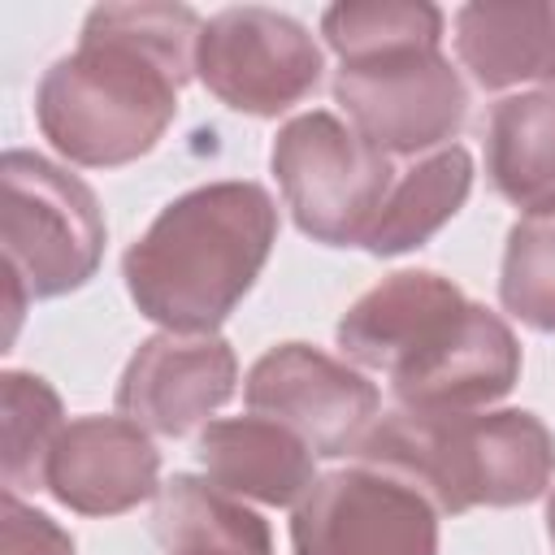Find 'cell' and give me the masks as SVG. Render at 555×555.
Instances as JSON below:
<instances>
[{
    "label": "cell",
    "instance_id": "cell-1",
    "mask_svg": "<svg viewBox=\"0 0 555 555\" xmlns=\"http://www.w3.org/2000/svg\"><path fill=\"white\" fill-rule=\"evenodd\" d=\"M199 13L186 4H100L78 48L52 61L35 87L43 139L74 165L117 169L147 156L178 117V91L195 69Z\"/></svg>",
    "mask_w": 555,
    "mask_h": 555
},
{
    "label": "cell",
    "instance_id": "cell-2",
    "mask_svg": "<svg viewBox=\"0 0 555 555\" xmlns=\"http://www.w3.org/2000/svg\"><path fill=\"white\" fill-rule=\"evenodd\" d=\"M278 243V204L260 182L225 178L169 199L126 247L134 308L178 334H217Z\"/></svg>",
    "mask_w": 555,
    "mask_h": 555
},
{
    "label": "cell",
    "instance_id": "cell-3",
    "mask_svg": "<svg viewBox=\"0 0 555 555\" xmlns=\"http://www.w3.org/2000/svg\"><path fill=\"white\" fill-rule=\"evenodd\" d=\"M360 464L412 481L438 512L516 507L546 494L555 434L525 408L503 412H408L395 408L360 442Z\"/></svg>",
    "mask_w": 555,
    "mask_h": 555
},
{
    "label": "cell",
    "instance_id": "cell-4",
    "mask_svg": "<svg viewBox=\"0 0 555 555\" xmlns=\"http://www.w3.org/2000/svg\"><path fill=\"white\" fill-rule=\"evenodd\" d=\"M0 243L13 325L30 299H56L95 278L104 256V212L95 191L56 160L9 147L0 160Z\"/></svg>",
    "mask_w": 555,
    "mask_h": 555
},
{
    "label": "cell",
    "instance_id": "cell-5",
    "mask_svg": "<svg viewBox=\"0 0 555 555\" xmlns=\"http://www.w3.org/2000/svg\"><path fill=\"white\" fill-rule=\"evenodd\" d=\"M269 165L295 225L325 247L364 243L395 186L390 156L325 108L291 117L273 139Z\"/></svg>",
    "mask_w": 555,
    "mask_h": 555
},
{
    "label": "cell",
    "instance_id": "cell-6",
    "mask_svg": "<svg viewBox=\"0 0 555 555\" xmlns=\"http://www.w3.org/2000/svg\"><path fill=\"white\" fill-rule=\"evenodd\" d=\"M321 48L304 22L264 4H234L204 22L195 43L199 82L247 117H278L321 82Z\"/></svg>",
    "mask_w": 555,
    "mask_h": 555
},
{
    "label": "cell",
    "instance_id": "cell-7",
    "mask_svg": "<svg viewBox=\"0 0 555 555\" xmlns=\"http://www.w3.org/2000/svg\"><path fill=\"white\" fill-rule=\"evenodd\" d=\"M291 546L295 555H438V507L386 468H334L295 503Z\"/></svg>",
    "mask_w": 555,
    "mask_h": 555
},
{
    "label": "cell",
    "instance_id": "cell-8",
    "mask_svg": "<svg viewBox=\"0 0 555 555\" xmlns=\"http://www.w3.org/2000/svg\"><path fill=\"white\" fill-rule=\"evenodd\" d=\"M334 100L347 108L351 130L386 156L447 147L468 117L464 78L438 48L373 65H338Z\"/></svg>",
    "mask_w": 555,
    "mask_h": 555
},
{
    "label": "cell",
    "instance_id": "cell-9",
    "mask_svg": "<svg viewBox=\"0 0 555 555\" xmlns=\"http://www.w3.org/2000/svg\"><path fill=\"white\" fill-rule=\"evenodd\" d=\"M243 399L256 416H269L295 429L312 447V455H325V460L360 451L364 434L382 416L377 386L360 369L325 356L312 343L269 347L251 364Z\"/></svg>",
    "mask_w": 555,
    "mask_h": 555
},
{
    "label": "cell",
    "instance_id": "cell-10",
    "mask_svg": "<svg viewBox=\"0 0 555 555\" xmlns=\"http://www.w3.org/2000/svg\"><path fill=\"white\" fill-rule=\"evenodd\" d=\"M238 360L221 334L160 330L139 343L117 382V412L147 434L182 438L234 395Z\"/></svg>",
    "mask_w": 555,
    "mask_h": 555
},
{
    "label": "cell",
    "instance_id": "cell-11",
    "mask_svg": "<svg viewBox=\"0 0 555 555\" xmlns=\"http://www.w3.org/2000/svg\"><path fill=\"white\" fill-rule=\"evenodd\" d=\"M468 304L473 299H464L451 278L434 269H399L343 312L334 338L360 369L395 377L438 351L468 312Z\"/></svg>",
    "mask_w": 555,
    "mask_h": 555
},
{
    "label": "cell",
    "instance_id": "cell-12",
    "mask_svg": "<svg viewBox=\"0 0 555 555\" xmlns=\"http://www.w3.org/2000/svg\"><path fill=\"white\" fill-rule=\"evenodd\" d=\"M43 490L82 516H121L160 494V451L126 416H78L61 429Z\"/></svg>",
    "mask_w": 555,
    "mask_h": 555
},
{
    "label": "cell",
    "instance_id": "cell-13",
    "mask_svg": "<svg viewBox=\"0 0 555 555\" xmlns=\"http://www.w3.org/2000/svg\"><path fill=\"white\" fill-rule=\"evenodd\" d=\"M520 377V343L486 304H468L451 338L421 364L390 377V395L408 412H473L503 399Z\"/></svg>",
    "mask_w": 555,
    "mask_h": 555
},
{
    "label": "cell",
    "instance_id": "cell-14",
    "mask_svg": "<svg viewBox=\"0 0 555 555\" xmlns=\"http://www.w3.org/2000/svg\"><path fill=\"white\" fill-rule=\"evenodd\" d=\"M195 455L212 486L269 507L299 503L317 481L312 447L269 416H225L199 429Z\"/></svg>",
    "mask_w": 555,
    "mask_h": 555
},
{
    "label": "cell",
    "instance_id": "cell-15",
    "mask_svg": "<svg viewBox=\"0 0 555 555\" xmlns=\"http://www.w3.org/2000/svg\"><path fill=\"white\" fill-rule=\"evenodd\" d=\"M455 52L481 91L542 82L555 91V4H464Z\"/></svg>",
    "mask_w": 555,
    "mask_h": 555
},
{
    "label": "cell",
    "instance_id": "cell-16",
    "mask_svg": "<svg viewBox=\"0 0 555 555\" xmlns=\"http://www.w3.org/2000/svg\"><path fill=\"white\" fill-rule=\"evenodd\" d=\"M486 173L525 217H555V91L507 95L490 108Z\"/></svg>",
    "mask_w": 555,
    "mask_h": 555
},
{
    "label": "cell",
    "instance_id": "cell-17",
    "mask_svg": "<svg viewBox=\"0 0 555 555\" xmlns=\"http://www.w3.org/2000/svg\"><path fill=\"white\" fill-rule=\"evenodd\" d=\"M152 533L165 555H273L264 516L243 507L208 477L173 473L152 512Z\"/></svg>",
    "mask_w": 555,
    "mask_h": 555
},
{
    "label": "cell",
    "instance_id": "cell-18",
    "mask_svg": "<svg viewBox=\"0 0 555 555\" xmlns=\"http://www.w3.org/2000/svg\"><path fill=\"white\" fill-rule=\"evenodd\" d=\"M468 191H473L468 147L447 143V147L429 152L425 160H416L412 169H403L395 178V186L360 247H369L373 256H399V251L429 243L464 208Z\"/></svg>",
    "mask_w": 555,
    "mask_h": 555
},
{
    "label": "cell",
    "instance_id": "cell-19",
    "mask_svg": "<svg viewBox=\"0 0 555 555\" xmlns=\"http://www.w3.org/2000/svg\"><path fill=\"white\" fill-rule=\"evenodd\" d=\"M321 35L338 52V65H373L434 52L442 43V9L425 0H343L321 13Z\"/></svg>",
    "mask_w": 555,
    "mask_h": 555
},
{
    "label": "cell",
    "instance_id": "cell-20",
    "mask_svg": "<svg viewBox=\"0 0 555 555\" xmlns=\"http://www.w3.org/2000/svg\"><path fill=\"white\" fill-rule=\"evenodd\" d=\"M0 425H4V447H0V477L4 490H39L48 455L65 429L61 421V395L22 369H4L0 377Z\"/></svg>",
    "mask_w": 555,
    "mask_h": 555
},
{
    "label": "cell",
    "instance_id": "cell-21",
    "mask_svg": "<svg viewBox=\"0 0 555 555\" xmlns=\"http://www.w3.org/2000/svg\"><path fill=\"white\" fill-rule=\"evenodd\" d=\"M499 304L516 321L555 334V217H525L507 230Z\"/></svg>",
    "mask_w": 555,
    "mask_h": 555
},
{
    "label": "cell",
    "instance_id": "cell-22",
    "mask_svg": "<svg viewBox=\"0 0 555 555\" xmlns=\"http://www.w3.org/2000/svg\"><path fill=\"white\" fill-rule=\"evenodd\" d=\"M0 555H74V538L43 512L4 490L0 503Z\"/></svg>",
    "mask_w": 555,
    "mask_h": 555
},
{
    "label": "cell",
    "instance_id": "cell-23",
    "mask_svg": "<svg viewBox=\"0 0 555 555\" xmlns=\"http://www.w3.org/2000/svg\"><path fill=\"white\" fill-rule=\"evenodd\" d=\"M546 533H551V546H555V490L546 499Z\"/></svg>",
    "mask_w": 555,
    "mask_h": 555
}]
</instances>
